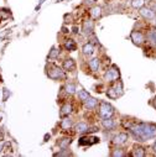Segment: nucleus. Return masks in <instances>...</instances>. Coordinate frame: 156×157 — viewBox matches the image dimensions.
Masks as SVG:
<instances>
[{
	"label": "nucleus",
	"instance_id": "obj_17",
	"mask_svg": "<svg viewBox=\"0 0 156 157\" xmlns=\"http://www.w3.org/2000/svg\"><path fill=\"white\" fill-rule=\"evenodd\" d=\"M76 47H77V45H76V42H74L73 40H66V41H64V48H66V50H68V51H74Z\"/></svg>",
	"mask_w": 156,
	"mask_h": 157
},
{
	"label": "nucleus",
	"instance_id": "obj_29",
	"mask_svg": "<svg viewBox=\"0 0 156 157\" xmlns=\"http://www.w3.org/2000/svg\"><path fill=\"white\" fill-rule=\"evenodd\" d=\"M68 155H72V153H69L66 148H64V151H62V152H58L56 156H68Z\"/></svg>",
	"mask_w": 156,
	"mask_h": 157
},
{
	"label": "nucleus",
	"instance_id": "obj_4",
	"mask_svg": "<svg viewBox=\"0 0 156 157\" xmlns=\"http://www.w3.org/2000/svg\"><path fill=\"white\" fill-rule=\"evenodd\" d=\"M114 114V108L108 104V103H100V106H99V115L103 117H110L111 115Z\"/></svg>",
	"mask_w": 156,
	"mask_h": 157
},
{
	"label": "nucleus",
	"instance_id": "obj_11",
	"mask_svg": "<svg viewBox=\"0 0 156 157\" xmlns=\"http://www.w3.org/2000/svg\"><path fill=\"white\" fill-rule=\"evenodd\" d=\"M93 29H94V24H93V21H91V20L84 21V24H83V31H84L86 35L92 33V32H93Z\"/></svg>",
	"mask_w": 156,
	"mask_h": 157
},
{
	"label": "nucleus",
	"instance_id": "obj_34",
	"mask_svg": "<svg viewBox=\"0 0 156 157\" xmlns=\"http://www.w3.org/2000/svg\"><path fill=\"white\" fill-rule=\"evenodd\" d=\"M154 24H155V26H156V17H155V21H154Z\"/></svg>",
	"mask_w": 156,
	"mask_h": 157
},
{
	"label": "nucleus",
	"instance_id": "obj_23",
	"mask_svg": "<svg viewBox=\"0 0 156 157\" xmlns=\"http://www.w3.org/2000/svg\"><path fill=\"white\" fill-rule=\"evenodd\" d=\"M72 113V105L71 104H64L63 106H62V111H61V114L62 115H68V114H71Z\"/></svg>",
	"mask_w": 156,
	"mask_h": 157
},
{
	"label": "nucleus",
	"instance_id": "obj_18",
	"mask_svg": "<svg viewBox=\"0 0 156 157\" xmlns=\"http://www.w3.org/2000/svg\"><path fill=\"white\" fill-rule=\"evenodd\" d=\"M89 67H91V69H92L93 72H97L98 68H99V59H98V58L91 59V61H89Z\"/></svg>",
	"mask_w": 156,
	"mask_h": 157
},
{
	"label": "nucleus",
	"instance_id": "obj_7",
	"mask_svg": "<svg viewBox=\"0 0 156 157\" xmlns=\"http://www.w3.org/2000/svg\"><path fill=\"white\" fill-rule=\"evenodd\" d=\"M140 15L144 17V19H146V20H152V19H155V13L150 9V8H141L140 9Z\"/></svg>",
	"mask_w": 156,
	"mask_h": 157
},
{
	"label": "nucleus",
	"instance_id": "obj_8",
	"mask_svg": "<svg viewBox=\"0 0 156 157\" xmlns=\"http://www.w3.org/2000/svg\"><path fill=\"white\" fill-rule=\"evenodd\" d=\"M147 42L150 45H152L154 47H156V29H151L147 32Z\"/></svg>",
	"mask_w": 156,
	"mask_h": 157
},
{
	"label": "nucleus",
	"instance_id": "obj_19",
	"mask_svg": "<svg viewBox=\"0 0 156 157\" xmlns=\"http://www.w3.org/2000/svg\"><path fill=\"white\" fill-rule=\"evenodd\" d=\"M71 126H72V120L69 119V117H66V119H63V120L61 121V128H62L63 130H68Z\"/></svg>",
	"mask_w": 156,
	"mask_h": 157
},
{
	"label": "nucleus",
	"instance_id": "obj_28",
	"mask_svg": "<svg viewBox=\"0 0 156 157\" xmlns=\"http://www.w3.org/2000/svg\"><path fill=\"white\" fill-rule=\"evenodd\" d=\"M3 93H4V95H3V100L5 101V100L8 99V97L10 95V92H9L6 88H4V89H3Z\"/></svg>",
	"mask_w": 156,
	"mask_h": 157
},
{
	"label": "nucleus",
	"instance_id": "obj_1",
	"mask_svg": "<svg viewBox=\"0 0 156 157\" xmlns=\"http://www.w3.org/2000/svg\"><path fill=\"white\" fill-rule=\"evenodd\" d=\"M130 132L136 141L145 142L156 137V125L152 123H139L130 126Z\"/></svg>",
	"mask_w": 156,
	"mask_h": 157
},
{
	"label": "nucleus",
	"instance_id": "obj_6",
	"mask_svg": "<svg viewBox=\"0 0 156 157\" xmlns=\"http://www.w3.org/2000/svg\"><path fill=\"white\" fill-rule=\"evenodd\" d=\"M130 37H131V41L136 46H141L144 44V41H145V37H144V35L140 31H133L131 35H130Z\"/></svg>",
	"mask_w": 156,
	"mask_h": 157
},
{
	"label": "nucleus",
	"instance_id": "obj_14",
	"mask_svg": "<svg viewBox=\"0 0 156 157\" xmlns=\"http://www.w3.org/2000/svg\"><path fill=\"white\" fill-rule=\"evenodd\" d=\"M63 68H64L66 71H73V69L76 68V63H74V61H73L72 58L66 59V61L63 62Z\"/></svg>",
	"mask_w": 156,
	"mask_h": 157
},
{
	"label": "nucleus",
	"instance_id": "obj_3",
	"mask_svg": "<svg viewBox=\"0 0 156 157\" xmlns=\"http://www.w3.org/2000/svg\"><path fill=\"white\" fill-rule=\"evenodd\" d=\"M47 75L51 78V79H61V78H64L63 71L55 64H52L50 67V69L47 71Z\"/></svg>",
	"mask_w": 156,
	"mask_h": 157
},
{
	"label": "nucleus",
	"instance_id": "obj_26",
	"mask_svg": "<svg viewBox=\"0 0 156 157\" xmlns=\"http://www.w3.org/2000/svg\"><path fill=\"white\" fill-rule=\"evenodd\" d=\"M57 56H58V51L56 50V47H52V50H51V52L49 55V58L52 59V58H56Z\"/></svg>",
	"mask_w": 156,
	"mask_h": 157
},
{
	"label": "nucleus",
	"instance_id": "obj_9",
	"mask_svg": "<svg viewBox=\"0 0 156 157\" xmlns=\"http://www.w3.org/2000/svg\"><path fill=\"white\" fill-rule=\"evenodd\" d=\"M127 141H128V135L124 134V132L118 134V135L114 137V144H115V145H123V144H125Z\"/></svg>",
	"mask_w": 156,
	"mask_h": 157
},
{
	"label": "nucleus",
	"instance_id": "obj_31",
	"mask_svg": "<svg viewBox=\"0 0 156 157\" xmlns=\"http://www.w3.org/2000/svg\"><path fill=\"white\" fill-rule=\"evenodd\" d=\"M152 150H154V152L156 153V141L154 142V145H152Z\"/></svg>",
	"mask_w": 156,
	"mask_h": 157
},
{
	"label": "nucleus",
	"instance_id": "obj_21",
	"mask_svg": "<svg viewBox=\"0 0 156 157\" xmlns=\"http://www.w3.org/2000/svg\"><path fill=\"white\" fill-rule=\"evenodd\" d=\"M145 5V0H131V6L135 9H141Z\"/></svg>",
	"mask_w": 156,
	"mask_h": 157
},
{
	"label": "nucleus",
	"instance_id": "obj_25",
	"mask_svg": "<svg viewBox=\"0 0 156 157\" xmlns=\"http://www.w3.org/2000/svg\"><path fill=\"white\" fill-rule=\"evenodd\" d=\"M89 97V94L86 92V90H83V89H81V90H78V98H80V100H82V101H84L87 98Z\"/></svg>",
	"mask_w": 156,
	"mask_h": 157
},
{
	"label": "nucleus",
	"instance_id": "obj_24",
	"mask_svg": "<svg viewBox=\"0 0 156 157\" xmlns=\"http://www.w3.org/2000/svg\"><path fill=\"white\" fill-rule=\"evenodd\" d=\"M64 89H66V93L67 94H73L76 92V86L73 83H67L66 87H64Z\"/></svg>",
	"mask_w": 156,
	"mask_h": 157
},
{
	"label": "nucleus",
	"instance_id": "obj_27",
	"mask_svg": "<svg viewBox=\"0 0 156 157\" xmlns=\"http://www.w3.org/2000/svg\"><path fill=\"white\" fill-rule=\"evenodd\" d=\"M111 156H115V157H116V156H119V157H122V156H125V153H124V152H123L122 150H119V148H118V150H115V151H113Z\"/></svg>",
	"mask_w": 156,
	"mask_h": 157
},
{
	"label": "nucleus",
	"instance_id": "obj_20",
	"mask_svg": "<svg viewBox=\"0 0 156 157\" xmlns=\"http://www.w3.org/2000/svg\"><path fill=\"white\" fill-rule=\"evenodd\" d=\"M69 144H71V139H69V137H64V139H62V140L58 142V146H60L62 150H64V148H67V147L69 146Z\"/></svg>",
	"mask_w": 156,
	"mask_h": 157
},
{
	"label": "nucleus",
	"instance_id": "obj_5",
	"mask_svg": "<svg viewBox=\"0 0 156 157\" xmlns=\"http://www.w3.org/2000/svg\"><path fill=\"white\" fill-rule=\"evenodd\" d=\"M120 73H119V69L116 66H111V68H109L105 73V81L108 82H115L116 79L119 78Z\"/></svg>",
	"mask_w": 156,
	"mask_h": 157
},
{
	"label": "nucleus",
	"instance_id": "obj_13",
	"mask_svg": "<svg viewBox=\"0 0 156 157\" xmlns=\"http://www.w3.org/2000/svg\"><path fill=\"white\" fill-rule=\"evenodd\" d=\"M102 125L105 129H113L115 126V123H114L113 119H110V117H104V119L102 120Z\"/></svg>",
	"mask_w": 156,
	"mask_h": 157
},
{
	"label": "nucleus",
	"instance_id": "obj_33",
	"mask_svg": "<svg viewBox=\"0 0 156 157\" xmlns=\"http://www.w3.org/2000/svg\"><path fill=\"white\" fill-rule=\"evenodd\" d=\"M2 148H3V144H0V151H2Z\"/></svg>",
	"mask_w": 156,
	"mask_h": 157
},
{
	"label": "nucleus",
	"instance_id": "obj_15",
	"mask_svg": "<svg viewBox=\"0 0 156 157\" xmlns=\"http://www.w3.org/2000/svg\"><path fill=\"white\" fill-rule=\"evenodd\" d=\"M76 131L80 132V134H83V132H87L88 131V125L86 123H78L76 125Z\"/></svg>",
	"mask_w": 156,
	"mask_h": 157
},
{
	"label": "nucleus",
	"instance_id": "obj_22",
	"mask_svg": "<svg viewBox=\"0 0 156 157\" xmlns=\"http://www.w3.org/2000/svg\"><path fill=\"white\" fill-rule=\"evenodd\" d=\"M100 14H102V9H100L99 6L93 8V9H92V11H91V15H92V17H93V19H98V17L100 16Z\"/></svg>",
	"mask_w": 156,
	"mask_h": 157
},
{
	"label": "nucleus",
	"instance_id": "obj_12",
	"mask_svg": "<svg viewBox=\"0 0 156 157\" xmlns=\"http://www.w3.org/2000/svg\"><path fill=\"white\" fill-rule=\"evenodd\" d=\"M84 103H86V108H87V109H94V108L97 106V104H98V100L94 99V98L88 97V98L84 100Z\"/></svg>",
	"mask_w": 156,
	"mask_h": 157
},
{
	"label": "nucleus",
	"instance_id": "obj_10",
	"mask_svg": "<svg viewBox=\"0 0 156 157\" xmlns=\"http://www.w3.org/2000/svg\"><path fill=\"white\" fill-rule=\"evenodd\" d=\"M134 157H144L145 156V148L140 145H135L134 148H133V153H131Z\"/></svg>",
	"mask_w": 156,
	"mask_h": 157
},
{
	"label": "nucleus",
	"instance_id": "obj_16",
	"mask_svg": "<svg viewBox=\"0 0 156 157\" xmlns=\"http://www.w3.org/2000/svg\"><path fill=\"white\" fill-rule=\"evenodd\" d=\"M93 52H94V47L92 44H86L83 46V53L86 56H91V55H93Z\"/></svg>",
	"mask_w": 156,
	"mask_h": 157
},
{
	"label": "nucleus",
	"instance_id": "obj_2",
	"mask_svg": "<svg viewBox=\"0 0 156 157\" xmlns=\"http://www.w3.org/2000/svg\"><path fill=\"white\" fill-rule=\"evenodd\" d=\"M107 94H108V97L111 98V99H115V98L123 95V84H122V82L114 83V84L108 89Z\"/></svg>",
	"mask_w": 156,
	"mask_h": 157
},
{
	"label": "nucleus",
	"instance_id": "obj_30",
	"mask_svg": "<svg viewBox=\"0 0 156 157\" xmlns=\"http://www.w3.org/2000/svg\"><path fill=\"white\" fill-rule=\"evenodd\" d=\"M150 9H151L154 13H156V2H152V3L150 4Z\"/></svg>",
	"mask_w": 156,
	"mask_h": 157
},
{
	"label": "nucleus",
	"instance_id": "obj_32",
	"mask_svg": "<svg viewBox=\"0 0 156 157\" xmlns=\"http://www.w3.org/2000/svg\"><path fill=\"white\" fill-rule=\"evenodd\" d=\"M152 104H154V106H155V108H156V98H155V99H154V103H152Z\"/></svg>",
	"mask_w": 156,
	"mask_h": 157
}]
</instances>
